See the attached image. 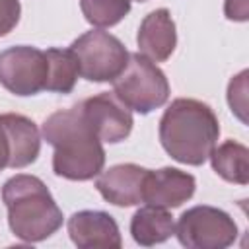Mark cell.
I'll return each instance as SVG.
<instances>
[{
	"label": "cell",
	"mask_w": 249,
	"mask_h": 249,
	"mask_svg": "<svg viewBox=\"0 0 249 249\" xmlns=\"http://www.w3.org/2000/svg\"><path fill=\"white\" fill-rule=\"evenodd\" d=\"M43 136L54 148L53 169L56 175L86 181L103 169L105 152L101 140L91 130L78 105L53 113L43 124Z\"/></svg>",
	"instance_id": "cell-1"
},
{
	"label": "cell",
	"mask_w": 249,
	"mask_h": 249,
	"mask_svg": "<svg viewBox=\"0 0 249 249\" xmlns=\"http://www.w3.org/2000/svg\"><path fill=\"white\" fill-rule=\"evenodd\" d=\"M220 124L214 111L196 99L171 101L160 121V142L177 161L200 165L216 148Z\"/></svg>",
	"instance_id": "cell-2"
},
{
	"label": "cell",
	"mask_w": 249,
	"mask_h": 249,
	"mask_svg": "<svg viewBox=\"0 0 249 249\" xmlns=\"http://www.w3.org/2000/svg\"><path fill=\"white\" fill-rule=\"evenodd\" d=\"M8 224L23 241H41L62 226V212L39 177L16 175L2 187Z\"/></svg>",
	"instance_id": "cell-3"
},
{
	"label": "cell",
	"mask_w": 249,
	"mask_h": 249,
	"mask_svg": "<svg viewBox=\"0 0 249 249\" xmlns=\"http://www.w3.org/2000/svg\"><path fill=\"white\" fill-rule=\"evenodd\" d=\"M113 93L128 107L142 115L161 107L169 97L165 74L144 54H128L126 66L113 80Z\"/></svg>",
	"instance_id": "cell-4"
},
{
	"label": "cell",
	"mask_w": 249,
	"mask_h": 249,
	"mask_svg": "<svg viewBox=\"0 0 249 249\" xmlns=\"http://www.w3.org/2000/svg\"><path fill=\"white\" fill-rule=\"evenodd\" d=\"M70 49L78 58L80 76L89 82L115 80L128 60L124 45L115 35L101 29L84 33L70 45Z\"/></svg>",
	"instance_id": "cell-5"
},
{
	"label": "cell",
	"mask_w": 249,
	"mask_h": 249,
	"mask_svg": "<svg viewBox=\"0 0 249 249\" xmlns=\"http://www.w3.org/2000/svg\"><path fill=\"white\" fill-rule=\"evenodd\" d=\"M175 233L185 247L222 249L237 237V226L230 214L214 206H195L181 214Z\"/></svg>",
	"instance_id": "cell-6"
},
{
	"label": "cell",
	"mask_w": 249,
	"mask_h": 249,
	"mask_svg": "<svg viewBox=\"0 0 249 249\" xmlns=\"http://www.w3.org/2000/svg\"><path fill=\"white\" fill-rule=\"evenodd\" d=\"M49 62L45 51L19 45L0 53V84L16 95H35L45 89Z\"/></svg>",
	"instance_id": "cell-7"
},
{
	"label": "cell",
	"mask_w": 249,
	"mask_h": 249,
	"mask_svg": "<svg viewBox=\"0 0 249 249\" xmlns=\"http://www.w3.org/2000/svg\"><path fill=\"white\" fill-rule=\"evenodd\" d=\"M80 111L91 130L103 142H121L132 130V115L130 109L115 95V93H99L84 99Z\"/></svg>",
	"instance_id": "cell-8"
},
{
	"label": "cell",
	"mask_w": 249,
	"mask_h": 249,
	"mask_svg": "<svg viewBox=\"0 0 249 249\" xmlns=\"http://www.w3.org/2000/svg\"><path fill=\"white\" fill-rule=\"evenodd\" d=\"M195 177L175 167H163L158 171H150L144 177L142 185V202L160 206V208H175L189 200L195 193Z\"/></svg>",
	"instance_id": "cell-9"
},
{
	"label": "cell",
	"mask_w": 249,
	"mask_h": 249,
	"mask_svg": "<svg viewBox=\"0 0 249 249\" xmlns=\"http://www.w3.org/2000/svg\"><path fill=\"white\" fill-rule=\"evenodd\" d=\"M70 239L82 249H119L121 233L117 222L99 210H82L68 220Z\"/></svg>",
	"instance_id": "cell-10"
},
{
	"label": "cell",
	"mask_w": 249,
	"mask_h": 249,
	"mask_svg": "<svg viewBox=\"0 0 249 249\" xmlns=\"http://www.w3.org/2000/svg\"><path fill=\"white\" fill-rule=\"evenodd\" d=\"M148 169L134 165V163H121L113 165L111 169L103 171L95 187L105 200L115 206H132L142 202V185Z\"/></svg>",
	"instance_id": "cell-11"
},
{
	"label": "cell",
	"mask_w": 249,
	"mask_h": 249,
	"mask_svg": "<svg viewBox=\"0 0 249 249\" xmlns=\"http://www.w3.org/2000/svg\"><path fill=\"white\" fill-rule=\"evenodd\" d=\"M138 47L146 58L152 62H163L175 49L177 33L171 14L165 8L150 12L138 29Z\"/></svg>",
	"instance_id": "cell-12"
},
{
	"label": "cell",
	"mask_w": 249,
	"mask_h": 249,
	"mask_svg": "<svg viewBox=\"0 0 249 249\" xmlns=\"http://www.w3.org/2000/svg\"><path fill=\"white\" fill-rule=\"evenodd\" d=\"M12 142V160L10 167H25L33 163L39 156L41 140H39V130L33 121H29L23 115H14L6 113L0 115Z\"/></svg>",
	"instance_id": "cell-13"
},
{
	"label": "cell",
	"mask_w": 249,
	"mask_h": 249,
	"mask_svg": "<svg viewBox=\"0 0 249 249\" xmlns=\"http://www.w3.org/2000/svg\"><path fill=\"white\" fill-rule=\"evenodd\" d=\"M130 233L134 241L140 245H156L169 239L171 233H175V224L165 208L148 204L132 216Z\"/></svg>",
	"instance_id": "cell-14"
},
{
	"label": "cell",
	"mask_w": 249,
	"mask_h": 249,
	"mask_svg": "<svg viewBox=\"0 0 249 249\" xmlns=\"http://www.w3.org/2000/svg\"><path fill=\"white\" fill-rule=\"evenodd\" d=\"M208 158L212 160L214 171L222 179L237 185L249 183V150L243 144L226 140L224 144L214 148Z\"/></svg>",
	"instance_id": "cell-15"
},
{
	"label": "cell",
	"mask_w": 249,
	"mask_h": 249,
	"mask_svg": "<svg viewBox=\"0 0 249 249\" xmlns=\"http://www.w3.org/2000/svg\"><path fill=\"white\" fill-rule=\"evenodd\" d=\"M47 62H49V76L45 89L47 91H58V93H70L76 78L80 74L78 58L72 49H49L45 51Z\"/></svg>",
	"instance_id": "cell-16"
},
{
	"label": "cell",
	"mask_w": 249,
	"mask_h": 249,
	"mask_svg": "<svg viewBox=\"0 0 249 249\" xmlns=\"http://www.w3.org/2000/svg\"><path fill=\"white\" fill-rule=\"evenodd\" d=\"M82 14L91 25L111 27L130 10V0H80Z\"/></svg>",
	"instance_id": "cell-17"
},
{
	"label": "cell",
	"mask_w": 249,
	"mask_h": 249,
	"mask_svg": "<svg viewBox=\"0 0 249 249\" xmlns=\"http://www.w3.org/2000/svg\"><path fill=\"white\" fill-rule=\"evenodd\" d=\"M228 101L231 111L239 117V121L247 123V70H243L241 74H237L228 88Z\"/></svg>",
	"instance_id": "cell-18"
},
{
	"label": "cell",
	"mask_w": 249,
	"mask_h": 249,
	"mask_svg": "<svg viewBox=\"0 0 249 249\" xmlns=\"http://www.w3.org/2000/svg\"><path fill=\"white\" fill-rule=\"evenodd\" d=\"M19 10V0H0V37L16 27Z\"/></svg>",
	"instance_id": "cell-19"
},
{
	"label": "cell",
	"mask_w": 249,
	"mask_h": 249,
	"mask_svg": "<svg viewBox=\"0 0 249 249\" xmlns=\"http://www.w3.org/2000/svg\"><path fill=\"white\" fill-rule=\"evenodd\" d=\"M226 16L235 21H245L249 16V0H226Z\"/></svg>",
	"instance_id": "cell-20"
},
{
	"label": "cell",
	"mask_w": 249,
	"mask_h": 249,
	"mask_svg": "<svg viewBox=\"0 0 249 249\" xmlns=\"http://www.w3.org/2000/svg\"><path fill=\"white\" fill-rule=\"evenodd\" d=\"M10 160H12V142H10L8 128L0 117V169L10 167Z\"/></svg>",
	"instance_id": "cell-21"
},
{
	"label": "cell",
	"mask_w": 249,
	"mask_h": 249,
	"mask_svg": "<svg viewBox=\"0 0 249 249\" xmlns=\"http://www.w3.org/2000/svg\"><path fill=\"white\" fill-rule=\"evenodd\" d=\"M138 2H144V0H138Z\"/></svg>",
	"instance_id": "cell-22"
}]
</instances>
